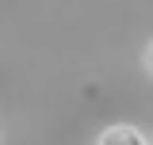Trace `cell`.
Listing matches in <instances>:
<instances>
[{
    "label": "cell",
    "mask_w": 153,
    "mask_h": 145,
    "mask_svg": "<svg viewBox=\"0 0 153 145\" xmlns=\"http://www.w3.org/2000/svg\"><path fill=\"white\" fill-rule=\"evenodd\" d=\"M100 145H146L142 141V134L138 130H130V126H115V130H107L103 134V141Z\"/></svg>",
    "instance_id": "cell-1"
}]
</instances>
